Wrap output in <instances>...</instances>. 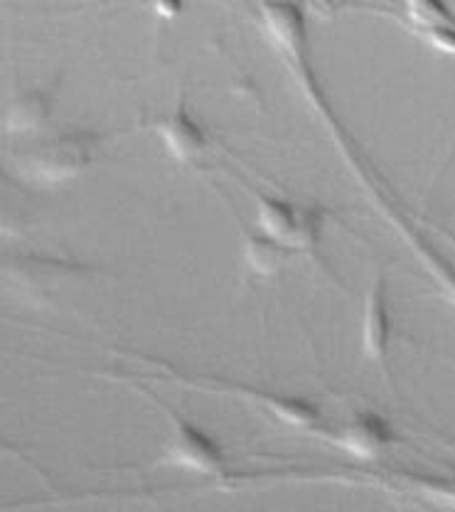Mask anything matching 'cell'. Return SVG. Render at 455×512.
<instances>
[{
	"label": "cell",
	"mask_w": 455,
	"mask_h": 512,
	"mask_svg": "<svg viewBox=\"0 0 455 512\" xmlns=\"http://www.w3.org/2000/svg\"><path fill=\"white\" fill-rule=\"evenodd\" d=\"M170 421H173V434L165 444L163 458L160 463L175 468H185V471L200 473V476H222L224 473V456L222 448L212 439L207 431L200 426L187 421L173 409H168Z\"/></svg>",
	"instance_id": "obj_3"
},
{
	"label": "cell",
	"mask_w": 455,
	"mask_h": 512,
	"mask_svg": "<svg viewBox=\"0 0 455 512\" xmlns=\"http://www.w3.org/2000/svg\"><path fill=\"white\" fill-rule=\"evenodd\" d=\"M94 146V133L84 128H67L20 153L15 165L25 178L37 180V183H64V180L77 178L87 168L94 156Z\"/></svg>",
	"instance_id": "obj_1"
},
{
	"label": "cell",
	"mask_w": 455,
	"mask_h": 512,
	"mask_svg": "<svg viewBox=\"0 0 455 512\" xmlns=\"http://www.w3.org/2000/svg\"><path fill=\"white\" fill-rule=\"evenodd\" d=\"M401 483L443 508H455V480L436 476H401Z\"/></svg>",
	"instance_id": "obj_12"
},
{
	"label": "cell",
	"mask_w": 455,
	"mask_h": 512,
	"mask_svg": "<svg viewBox=\"0 0 455 512\" xmlns=\"http://www.w3.org/2000/svg\"><path fill=\"white\" fill-rule=\"evenodd\" d=\"M320 227L323 217L315 207L296 205L281 197H256V229L288 252L313 247L320 237Z\"/></svg>",
	"instance_id": "obj_2"
},
{
	"label": "cell",
	"mask_w": 455,
	"mask_h": 512,
	"mask_svg": "<svg viewBox=\"0 0 455 512\" xmlns=\"http://www.w3.org/2000/svg\"><path fill=\"white\" fill-rule=\"evenodd\" d=\"M392 338V318H389L387 281L379 274L369 286L362 316V352L367 360L384 362Z\"/></svg>",
	"instance_id": "obj_6"
},
{
	"label": "cell",
	"mask_w": 455,
	"mask_h": 512,
	"mask_svg": "<svg viewBox=\"0 0 455 512\" xmlns=\"http://www.w3.org/2000/svg\"><path fill=\"white\" fill-rule=\"evenodd\" d=\"M200 387H212L219 389V392H232L239 394V397L249 399L251 404L264 409L266 414L276 416L278 421L288 426H298V429H318L320 424V412L308 402V399H298V397H288V394H273V392H264V389H254L246 387V384H229L222 380H212V377H202L197 380Z\"/></svg>",
	"instance_id": "obj_4"
},
{
	"label": "cell",
	"mask_w": 455,
	"mask_h": 512,
	"mask_svg": "<svg viewBox=\"0 0 455 512\" xmlns=\"http://www.w3.org/2000/svg\"><path fill=\"white\" fill-rule=\"evenodd\" d=\"M52 94L42 92V89H30L8 101L3 114L5 131L18 133V131H32V128L42 126V121L50 114Z\"/></svg>",
	"instance_id": "obj_9"
},
{
	"label": "cell",
	"mask_w": 455,
	"mask_h": 512,
	"mask_svg": "<svg viewBox=\"0 0 455 512\" xmlns=\"http://www.w3.org/2000/svg\"><path fill=\"white\" fill-rule=\"evenodd\" d=\"M406 23L414 25L416 32L428 37L436 45L455 50V18L446 5L411 3L404 8Z\"/></svg>",
	"instance_id": "obj_8"
},
{
	"label": "cell",
	"mask_w": 455,
	"mask_h": 512,
	"mask_svg": "<svg viewBox=\"0 0 455 512\" xmlns=\"http://www.w3.org/2000/svg\"><path fill=\"white\" fill-rule=\"evenodd\" d=\"M244 254L251 269L259 271V274H273V271L281 269L283 259H286L291 252L283 249L281 244H276L273 239H269L266 234H261L259 229H256V232H246Z\"/></svg>",
	"instance_id": "obj_11"
},
{
	"label": "cell",
	"mask_w": 455,
	"mask_h": 512,
	"mask_svg": "<svg viewBox=\"0 0 455 512\" xmlns=\"http://www.w3.org/2000/svg\"><path fill=\"white\" fill-rule=\"evenodd\" d=\"M396 224L401 227L406 242L411 244V249H414L416 256H419V259L426 264V269L431 271L433 279H436L438 284L443 286V291H446L448 298H451V301L455 303V266L448 259H443V254L436 252V249H433L431 244H428L426 239L421 237V234H416L414 229H411L404 220H399Z\"/></svg>",
	"instance_id": "obj_10"
},
{
	"label": "cell",
	"mask_w": 455,
	"mask_h": 512,
	"mask_svg": "<svg viewBox=\"0 0 455 512\" xmlns=\"http://www.w3.org/2000/svg\"><path fill=\"white\" fill-rule=\"evenodd\" d=\"M155 131L163 138L170 156L180 160V163L205 156L207 136L205 131H202V126L187 114L185 104H178L170 114H165L163 119L155 121Z\"/></svg>",
	"instance_id": "obj_7"
},
{
	"label": "cell",
	"mask_w": 455,
	"mask_h": 512,
	"mask_svg": "<svg viewBox=\"0 0 455 512\" xmlns=\"http://www.w3.org/2000/svg\"><path fill=\"white\" fill-rule=\"evenodd\" d=\"M325 436L337 448L347 451L350 456L362 458V461H372V458L382 456L387 451V446L394 441L387 421L372 412H362L352 416V419L342 421L335 429L325 431Z\"/></svg>",
	"instance_id": "obj_5"
}]
</instances>
